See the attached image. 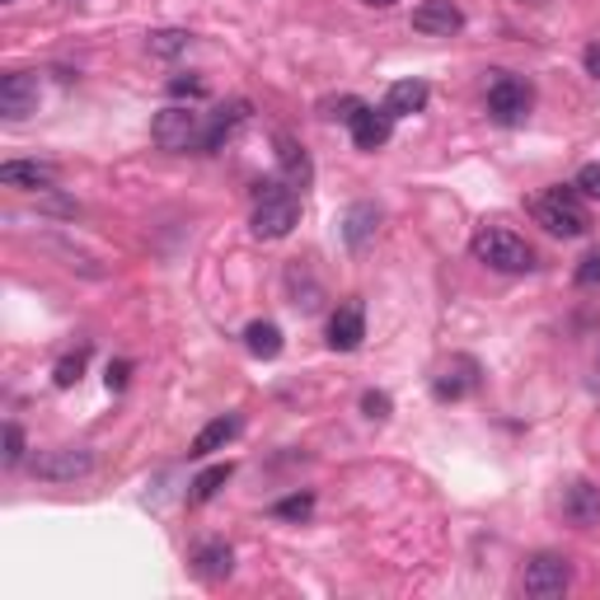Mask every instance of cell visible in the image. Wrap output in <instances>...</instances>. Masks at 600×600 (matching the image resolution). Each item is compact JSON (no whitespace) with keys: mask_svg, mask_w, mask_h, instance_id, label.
Masks as SVG:
<instances>
[{"mask_svg":"<svg viewBox=\"0 0 600 600\" xmlns=\"http://www.w3.org/2000/svg\"><path fill=\"white\" fill-rule=\"evenodd\" d=\"M413 29L427 33V38H451V33L464 29V10L455 6V0H417Z\"/></svg>","mask_w":600,"mask_h":600,"instance_id":"obj_8","label":"cell"},{"mask_svg":"<svg viewBox=\"0 0 600 600\" xmlns=\"http://www.w3.org/2000/svg\"><path fill=\"white\" fill-rule=\"evenodd\" d=\"M127 375H131V366L114 362V366H108V390H127Z\"/></svg>","mask_w":600,"mask_h":600,"instance_id":"obj_31","label":"cell"},{"mask_svg":"<svg viewBox=\"0 0 600 600\" xmlns=\"http://www.w3.org/2000/svg\"><path fill=\"white\" fill-rule=\"evenodd\" d=\"M582 61H587V71H591V76L600 80V42H591V48L582 52Z\"/></svg>","mask_w":600,"mask_h":600,"instance_id":"obj_32","label":"cell"},{"mask_svg":"<svg viewBox=\"0 0 600 600\" xmlns=\"http://www.w3.org/2000/svg\"><path fill=\"white\" fill-rule=\"evenodd\" d=\"M470 249H474V258L488 263L493 273H530V268H535V249H530L521 235L502 230V226H483V230L474 235Z\"/></svg>","mask_w":600,"mask_h":600,"instance_id":"obj_2","label":"cell"},{"mask_svg":"<svg viewBox=\"0 0 600 600\" xmlns=\"http://www.w3.org/2000/svg\"><path fill=\"white\" fill-rule=\"evenodd\" d=\"M296 226H301V197L292 188H282L277 179L258 184V207L249 220L254 239H286Z\"/></svg>","mask_w":600,"mask_h":600,"instance_id":"obj_1","label":"cell"},{"mask_svg":"<svg viewBox=\"0 0 600 600\" xmlns=\"http://www.w3.org/2000/svg\"><path fill=\"white\" fill-rule=\"evenodd\" d=\"M6 464H24V432H19V422H6Z\"/></svg>","mask_w":600,"mask_h":600,"instance_id":"obj_28","label":"cell"},{"mask_svg":"<svg viewBox=\"0 0 600 600\" xmlns=\"http://www.w3.org/2000/svg\"><path fill=\"white\" fill-rule=\"evenodd\" d=\"M436 399H441V404H455V399H464V394H474L479 390V366L470 362V357H455L446 371H441L436 375Z\"/></svg>","mask_w":600,"mask_h":600,"instance_id":"obj_16","label":"cell"},{"mask_svg":"<svg viewBox=\"0 0 600 600\" xmlns=\"http://www.w3.org/2000/svg\"><path fill=\"white\" fill-rule=\"evenodd\" d=\"M277 165H282V179L292 184V188H305L309 184V155L292 137H277Z\"/></svg>","mask_w":600,"mask_h":600,"instance_id":"obj_20","label":"cell"},{"mask_svg":"<svg viewBox=\"0 0 600 600\" xmlns=\"http://www.w3.org/2000/svg\"><path fill=\"white\" fill-rule=\"evenodd\" d=\"M90 470H95V451H85V446H57V451L33 455V474L42 483H76Z\"/></svg>","mask_w":600,"mask_h":600,"instance_id":"obj_7","label":"cell"},{"mask_svg":"<svg viewBox=\"0 0 600 600\" xmlns=\"http://www.w3.org/2000/svg\"><path fill=\"white\" fill-rule=\"evenodd\" d=\"M362 6H371V10H390V6H399V0H362Z\"/></svg>","mask_w":600,"mask_h":600,"instance_id":"obj_33","label":"cell"},{"mask_svg":"<svg viewBox=\"0 0 600 600\" xmlns=\"http://www.w3.org/2000/svg\"><path fill=\"white\" fill-rule=\"evenodd\" d=\"M80 371H85V352H76V357H61L57 371H52V385H57V390L80 385Z\"/></svg>","mask_w":600,"mask_h":600,"instance_id":"obj_25","label":"cell"},{"mask_svg":"<svg viewBox=\"0 0 600 600\" xmlns=\"http://www.w3.org/2000/svg\"><path fill=\"white\" fill-rule=\"evenodd\" d=\"M427 99H432V90L422 80H394L390 95H385V114L390 118H413L427 108Z\"/></svg>","mask_w":600,"mask_h":600,"instance_id":"obj_19","label":"cell"},{"mask_svg":"<svg viewBox=\"0 0 600 600\" xmlns=\"http://www.w3.org/2000/svg\"><path fill=\"white\" fill-rule=\"evenodd\" d=\"M577 193L600 197V165H582V169H577Z\"/></svg>","mask_w":600,"mask_h":600,"instance_id":"obj_29","label":"cell"},{"mask_svg":"<svg viewBox=\"0 0 600 600\" xmlns=\"http://www.w3.org/2000/svg\"><path fill=\"white\" fill-rule=\"evenodd\" d=\"M230 474H235L230 464H212V470H203V474L193 479V493H188V498H193V502H212V498L220 493V488L230 483Z\"/></svg>","mask_w":600,"mask_h":600,"instance_id":"obj_23","label":"cell"},{"mask_svg":"<svg viewBox=\"0 0 600 600\" xmlns=\"http://www.w3.org/2000/svg\"><path fill=\"white\" fill-rule=\"evenodd\" d=\"M235 436H239V417H235V413H226V417H212V422H207V427H203V432H197V436H193V446H188V455H193V460H207L212 451H226V446H230V441H235Z\"/></svg>","mask_w":600,"mask_h":600,"instance_id":"obj_18","label":"cell"},{"mask_svg":"<svg viewBox=\"0 0 600 600\" xmlns=\"http://www.w3.org/2000/svg\"><path fill=\"white\" fill-rule=\"evenodd\" d=\"M568 587H572V563L563 553H535L521 572V591L530 600H559Z\"/></svg>","mask_w":600,"mask_h":600,"instance_id":"obj_5","label":"cell"},{"mask_svg":"<svg viewBox=\"0 0 600 600\" xmlns=\"http://www.w3.org/2000/svg\"><path fill=\"white\" fill-rule=\"evenodd\" d=\"M362 413H366L371 422H385V417L394 413V404H390V394H381V390H366V394H362Z\"/></svg>","mask_w":600,"mask_h":600,"instance_id":"obj_26","label":"cell"},{"mask_svg":"<svg viewBox=\"0 0 600 600\" xmlns=\"http://www.w3.org/2000/svg\"><path fill=\"white\" fill-rule=\"evenodd\" d=\"M6 6H10V0H6Z\"/></svg>","mask_w":600,"mask_h":600,"instance_id":"obj_34","label":"cell"},{"mask_svg":"<svg viewBox=\"0 0 600 600\" xmlns=\"http://www.w3.org/2000/svg\"><path fill=\"white\" fill-rule=\"evenodd\" d=\"M309 511H315V493H292V498H282V502L273 506V517H277V521H305Z\"/></svg>","mask_w":600,"mask_h":600,"instance_id":"obj_24","label":"cell"},{"mask_svg":"<svg viewBox=\"0 0 600 600\" xmlns=\"http://www.w3.org/2000/svg\"><path fill=\"white\" fill-rule=\"evenodd\" d=\"M577 286H600V249L582 258V268H577Z\"/></svg>","mask_w":600,"mask_h":600,"instance_id":"obj_30","label":"cell"},{"mask_svg":"<svg viewBox=\"0 0 600 600\" xmlns=\"http://www.w3.org/2000/svg\"><path fill=\"white\" fill-rule=\"evenodd\" d=\"M563 517L577 530H596L600 525V488L591 479H572L563 488Z\"/></svg>","mask_w":600,"mask_h":600,"instance_id":"obj_10","label":"cell"},{"mask_svg":"<svg viewBox=\"0 0 600 600\" xmlns=\"http://www.w3.org/2000/svg\"><path fill=\"white\" fill-rule=\"evenodd\" d=\"M0 184L19 188V193H48L57 184V165H42V160H10L0 165Z\"/></svg>","mask_w":600,"mask_h":600,"instance_id":"obj_13","label":"cell"},{"mask_svg":"<svg viewBox=\"0 0 600 600\" xmlns=\"http://www.w3.org/2000/svg\"><path fill=\"white\" fill-rule=\"evenodd\" d=\"M244 347H249L258 362H273L282 352V328L273 319H254L249 328H244Z\"/></svg>","mask_w":600,"mask_h":600,"instance_id":"obj_21","label":"cell"},{"mask_svg":"<svg viewBox=\"0 0 600 600\" xmlns=\"http://www.w3.org/2000/svg\"><path fill=\"white\" fill-rule=\"evenodd\" d=\"M0 114H6L10 122L38 114V76L33 71H10L6 80H0Z\"/></svg>","mask_w":600,"mask_h":600,"instance_id":"obj_9","label":"cell"},{"mask_svg":"<svg viewBox=\"0 0 600 600\" xmlns=\"http://www.w3.org/2000/svg\"><path fill=\"white\" fill-rule=\"evenodd\" d=\"M488 114H493V122H502V127H521L530 118V85L498 71V80L488 85Z\"/></svg>","mask_w":600,"mask_h":600,"instance_id":"obj_6","label":"cell"},{"mask_svg":"<svg viewBox=\"0 0 600 600\" xmlns=\"http://www.w3.org/2000/svg\"><path fill=\"white\" fill-rule=\"evenodd\" d=\"M535 220L549 230V235H563V239H577L591 230V212L577 203V188H549L544 197H535Z\"/></svg>","mask_w":600,"mask_h":600,"instance_id":"obj_3","label":"cell"},{"mask_svg":"<svg viewBox=\"0 0 600 600\" xmlns=\"http://www.w3.org/2000/svg\"><path fill=\"white\" fill-rule=\"evenodd\" d=\"M203 131H207V122H203V114H197V108L169 104V108H160V114H155L150 141L160 146V150H193V146H203Z\"/></svg>","mask_w":600,"mask_h":600,"instance_id":"obj_4","label":"cell"},{"mask_svg":"<svg viewBox=\"0 0 600 600\" xmlns=\"http://www.w3.org/2000/svg\"><path fill=\"white\" fill-rule=\"evenodd\" d=\"M366 338V309L362 301H347L333 309V319H328V347L333 352H357Z\"/></svg>","mask_w":600,"mask_h":600,"instance_id":"obj_11","label":"cell"},{"mask_svg":"<svg viewBox=\"0 0 600 600\" xmlns=\"http://www.w3.org/2000/svg\"><path fill=\"white\" fill-rule=\"evenodd\" d=\"M188 42H193L188 29H155V33H146V52L150 57H179V52H188Z\"/></svg>","mask_w":600,"mask_h":600,"instance_id":"obj_22","label":"cell"},{"mask_svg":"<svg viewBox=\"0 0 600 600\" xmlns=\"http://www.w3.org/2000/svg\"><path fill=\"white\" fill-rule=\"evenodd\" d=\"M169 95L174 99H207V85L197 80V76H174L169 80Z\"/></svg>","mask_w":600,"mask_h":600,"instance_id":"obj_27","label":"cell"},{"mask_svg":"<svg viewBox=\"0 0 600 600\" xmlns=\"http://www.w3.org/2000/svg\"><path fill=\"white\" fill-rule=\"evenodd\" d=\"M244 122H249V99H230L226 108H216L212 122H207V131H203V150H207V155H216V150L226 146V141L235 137V131L244 127Z\"/></svg>","mask_w":600,"mask_h":600,"instance_id":"obj_14","label":"cell"},{"mask_svg":"<svg viewBox=\"0 0 600 600\" xmlns=\"http://www.w3.org/2000/svg\"><path fill=\"white\" fill-rule=\"evenodd\" d=\"M352 141H357V150H381L390 137H394V118L385 114V108H371L362 104L357 114H352Z\"/></svg>","mask_w":600,"mask_h":600,"instance_id":"obj_12","label":"cell"},{"mask_svg":"<svg viewBox=\"0 0 600 600\" xmlns=\"http://www.w3.org/2000/svg\"><path fill=\"white\" fill-rule=\"evenodd\" d=\"M375 230H381V207L375 203H352L343 212V239H347V249H366V244L375 239Z\"/></svg>","mask_w":600,"mask_h":600,"instance_id":"obj_15","label":"cell"},{"mask_svg":"<svg viewBox=\"0 0 600 600\" xmlns=\"http://www.w3.org/2000/svg\"><path fill=\"white\" fill-rule=\"evenodd\" d=\"M193 572L203 577V582H226V577L235 572V549L226 540H207L193 553Z\"/></svg>","mask_w":600,"mask_h":600,"instance_id":"obj_17","label":"cell"}]
</instances>
